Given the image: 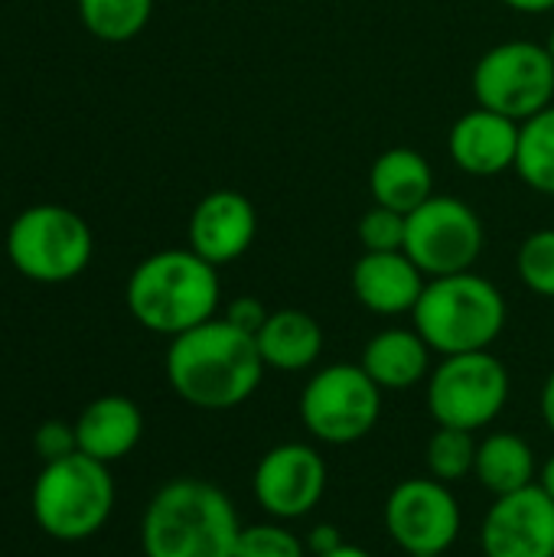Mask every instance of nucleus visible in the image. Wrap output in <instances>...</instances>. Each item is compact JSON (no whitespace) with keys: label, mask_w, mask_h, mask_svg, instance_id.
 <instances>
[{"label":"nucleus","mask_w":554,"mask_h":557,"mask_svg":"<svg viewBox=\"0 0 554 557\" xmlns=\"http://www.w3.org/2000/svg\"><path fill=\"white\" fill-rule=\"evenodd\" d=\"M264 359L251 333L212 317L170 339L167 382L199 411L242 408L264 379Z\"/></svg>","instance_id":"f257e3e1"},{"label":"nucleus","mask_w":554,"mask_h":557,"mask_svg":"<svg viewBox=\"0 0 554 557\" xmlns=\"http://www.w3.org/2000/svg\"><path fill=\"white\" fill-rule=\"evenodd\" d=\"M238 512L209 480H170L147 503L140 522L144 557H235Z\"/></svg>","instance_id":"f03ea898"},{"label":"nucleus","mask_w":554,"mask_h":557,"mask_svg":"<svg viewBox=\"0 0 554 557\" xmlns=\"http://www.w3.org/2000/svg\"><path fill=\"white\" fill-rule=\"evenodd\" d=\"M222 300L216 264L193 248H167L144 258L127 281L131 317L160 336H180L216 317Z\"/></svg>","instance_id":"7ed1b4c3"},{"label":"nucleus","mask_w":554,"mask_h":557,"mask_svg":"<svg viewBox=\"0 0 554 557\" xmlns=\"http://www.w3.org/2000/svg\"><path fill=\"white\" fill-rule=\"evenodd\" d=\"M415 330L441 356L490 349L506 330V297L473 271L431 277L411 310Z\"/></svg>","instance_id":"20e7f679"},{"label":"nucleus","mask_w":554,"mask_h":557,"mask_svg":"<svg viewBox=\"0 0 554 557\" xmlns=\"http://www.w3.org/2000/svg\"><path fill=\"white\" fill-rule=\"evenodd\" d=\"M33 519L56 542H85L111 519L114 480L108 463L75 450L42 463L33 483Z\"/></svg>","instance_id":"39448f33"},{"label":"nucleus","mask_w":554,"mask_h":557,"mask_svg":"<svg viewBox=\"0 0 554 557\" xmlns=\"http://www.w3.org/2000/svg\"><path fill=\"white\" fill-rule=\"evenodd\" d=\"M95 251L88 222L65 206H33L20 212L7 232L10 264L39 284L78 277Z\"/></svg>","instance_id":"423d86ee"},{"label":"nucleus","mask_w":554,"mask_h":557,"mask_svg":"<svg viewBox=\"0 0 554 557\" xmlns=\"http://www.w3.org/2000/svg\"><path fill=\"white\" fill-rule=\"evenodd\" d=\"M382 418V388L356 362H336L313 372L300 392L304 431L330 447L359 444Z\"/></svg>","instance_id":"0eeeda50"},{"label":"nucleus","mask_w":554,"mask_h":557,"mask_svg":"<svg viewBox=\"0 0 554 557\" xmlns=\"http://www.w3.org/2000/svg\"><path fill=\"white\" fill-rule=\"evenodd\" d=\"M509 392V369L490 349L444 356V362L428 375V411L438 428H460L473 434L503 414Z\"/></svg>","instance_id":"6e6552de"},{"label":"nucleus","mask_w":554,"mask_h":557,"mask_svg":"<svg viewBox=\"0 0 554 557\" xmlns=\"http://www.w3.org/2000/svg\"><path fill=\"white\" fill-rule=\"evenodd\" d=\"M477 104L513 121H529L554 104L552 52L529 39H509L487 49L473 69Z\"/></svg>","instance_id":"1a4fd4ad"},{"label":"nucleus","mask_w":554,"mask_h":557,"mask_svg":"<svg viewBox=\"0 0 554 557\" xmlns=\"http://www.w3.org/2000/svg\"><path fill=\"white\" fill-rule=\"evenodd\" d=\"M483 222L457 196H431L408 215L405 255L421 268L424 277H447L473 271L483 255Z\"/></svg>","instance_id":"9d476101"},{"label":"nucleus","mask_w":554,"mask_h":557,"mask_svg":"<svg viewBox=\"0 0 554 557\" xmlns=\"http://www.w3.org/2000/svg\"><path fill=\"white\" fill-rule=\"evenodd\" d=\"M389 539L408 557L447 555L464 529V512L447 483L434 476L402 480L382 509Z\"/></svg>","instance_id":"9b49d317"},{"label":"nucleus","mask_w":554,"mask_h":557,"mask_svg":"<svg viewBox=\"0 0 554 557\" xmlns=\"http://www.w3.org/2000/svg\"><path fill=\"white\" fill-rule=\"evenodd\" d=\"M330 483L327 460L313 444L287 441L271 447L255 473H251V493L255 503L278 522H297L310 516Z\"/></svg>","instance_id":"f8f14e48"},{"label":"nucleus","mask_w":554,"mask_h":557,"mask_svg":"<svg viewBox=\"0 0 554 557\" xmlns=\"http://www.w3.org/2000/svg\"><path fill=\"white\" fill-rule=\"evenodd\" d=\"M483 557H554V499L539 486L496 496L480 525Z\"/></svg>","instance_id":"ddd939ff"},{"label":"nucleus","mask_w":554,"mask_h":557,"mask_svg":"<svg viewBox=\"0 0 554 557\" xmlns=\"http://www.w3.org/2000/svg\"><path fill=\"white\" fill-rule=\"evenodd\" d=\"M258 235V212L248 196L235 189H216L199 199L189 215V248L222 268L238 261Z\"/></svg>","instance_id":"4468645a"},{"label":"nucleus","mask_w":554,"mask_h":557,"mask_svg":"<svg viewBox=\"0 0 554 557\" xmlns=\"http://www.w3.org/2000/svg\"><path fill=\"white\" fill-rule=\"evenodd\" d=\"M519 134L522 124L477 104L473 111L460 114L447 134L451 160L470 173V176H500L506 170H516L519 157Z\"/></svg>","instance_id":"2eb2a0df"},{"label":"nucleus","mask_w":554,"mask_h":557,"mask_svg":"<svg viewBox=\"0 0 554 557\" xmlns=\"http://www.w3.org/2000/svg\"><path fill=\"white\" fill-rule=\"evenodd\" d=\"M428 277L405 251H362L353 268L356 300L379 317L411 313L421 300Z\"/></svg>","instance_id":"dca6fc26"},{"label":"nucleus","mask_w":554,"mask_h":557,"mask_svg":"<svg viewBox=\"0 0 554 557\" xmlns=\"http://www.w3.org/2000/svg\"><path fill=\"white\" fill-rule=\"evenodd\" d=\"M144 437V414L140 408L124 395H104L85 405V411L75 421V444L82 454L114 463L124 460Z\"/></svg>","instance_id":"f3484780"},{"label":"nucleus","mask_w":554,"mask_h":557,"mask_svg":"<svg viewBox=\"0 0 554 557\" xmlns=\"http://www.w3.org/2000/svg\"><path fill=\"white\" fill-rule=\"evenodd\" d=\"M359 366L369 372V379L382 392H408L431 375V346L421 339L418 330H382L376 333L366 349Z\"/></svg>","instance_id":"a211bd4d"},{"label":"nucleus","mask_w":554,"mask_h":557,"mask_svg":"<svg viewBox=\"0 0 554 557\" xmlns=\"http://www.w3.org/2000/svg\"><path fill=\"white\" fill-rule=\"evenodd\" d=\"M369 189L376 206L411 215L418 206H424L434 196V173L418 150L392 147L376 157L369 170Z\"/></svg>","instance_id":"6ab92c4d"},{"label":"nucleus","mask_w":554,"mask_h":557,"mask_svg":"<svg viewBox=\"0 0 554 557\" xmlns=\"http://www.w3.org/2000/svg\"><path fill=\"white\" fill-rule=\"evenodd\" d=\"M258 352L274 372H307L323 352V326L307 310H274L255 336Z\"/></svg>","instance_id":"aec40b11"},{"label":"nucleus","mask_w":554,"mask_h":557,"mask_svg":"<svg viewBox=\"0 0 554 557\" xmlns=\"http://www.w3.org/2000/svg\"><path fill=\"white\" fill-rule=\"evenodd\" d=\"M477 483L496 496L519 493L532 483H539V463L535 450L526 437L513 431H493L477 444V467H473Z\"/></svg>","instance_id":"412c9836"},{"label":"nucleus","mask_w":554,"mask_h":557,"mask_svg":"<svg viewBox=\"0 0 554 557\" xmlns=\"http://www.w3.org/2000/svg\"><path fill=\"white\" fill-rule=\"evenodd\" d=\"M516 173L535 193L554 196V104L522 121Z\"/></svg>","instance_id":"4be33fe9"},{"label":"nucleus","mask_w":554,"mask_h":557,"mask_svg":"<svg viewBox=\"0 0 554 557\" xmlns=\"http://www.w3.org/2000/svg\"><path fill=\"white\" fill-rule=\"evenodd\" d=\"M153 13V0H78L85 29L104 42L134 39Z\"/></svg>","instance_id":"5701e85b"},{"label":"nucleus","mask_w":554,"mask_h":557,"mask_svg":"<svg viewBox=\"0 0 554 557\" xmlns=\"http://www.w3.org/2000/svg\"><path fill=\"white\" fill-rule=\"evenodd\" d=\"M477 444L470 431L460 428H438L428 441L424 460H428V473L441 483H460L473 473L477 467Z\"/></svg>","instance_id":"b1692460"},{"label":"nucleus","mask_w":554,"mask_h":557,"mask_svg":"<svg viewBox=\"0 0 554 557\" xmlns=\"http://www.w3.org/2000/svg\"><path fill=\"white\" fill-rule=\"evenodd\" d=\"M235 557H310V552L304 539H297L284 522L271 519V522L242 525Z\"/></svg>","instance_id":"393cba45"},{"label":"nucleus","mask_w":554,"mask_h":557,"mask_svg":"<svg viewBox=\"0 0 554 557\" xmlns=\"http://www.w3.org/2000/svg\"><path fill=\"white\" fill-rule=\"evenodd\" d=\"M516 271L532 294L554 300V228H539L519 245Z\"/></svg>","instance_id":"a878e982"},{"label":"nucleus","mask_w":554,"mask_h":557,"mask_svg":"<svg viewBox=\"0 0 554 557\" xmlns=\"http://www.w3.org/2000/svg\"><path fill=\"white\" fill-rule=\"evenodd\" d=\"M405 228H408V215L392 212L385 206H376L359 219L356 235H359L366 251H402L405 248Z\"/></svg>","instance_id":"bb28decb"},{"label":"nucleus","mask_w":554,"mask_h":557,"mask_svg":"<svg viewBox=\"0 0 554 557\" xmlns=\"http://www.w3.org/2000/svg\"><path fill=\"white\" fill-rule=\"evenodd\" d=\"M33 447L42 457V463L75 454L78 450V444H75V424H65V421H46V424H39L36 434H33Z\"/></svg>","instance_id":"cd10ccee"},{"label":"nucleus","mask_w":554,"mask_h":557,"mask_svg":"<svg viewBox=\"0 0 554 557\" xmlns=\"http://www.w3.org/2000/svg\"><path fill=\"white\" fill-rule=\"evenodd\" d=\"M271 317V310H264V304L258 297H235L229 307H225V320L251 336H258V330L264 326V320Z\"/></svg>","instance_id":"c85d7f7f"},{"label":"nucleus","mask_w":554,"mask_h":557,"mask_svg":"<svg viewBox=\"0 0 554 557\" xmlns=\"http://www.w3.org/2000/svg\"><path fill=\"white\" fill-rule=\"evenodd\" d=\"M307 552L310 557H320V555H330V552H336L340 545H343V535H340V529L336 525H330V522H323V525H313L310 532H307Z\"/></svg>","instance_id":"c756f323"},{"label":"nucleus","mask_w":554,"mask_h":557,"mask_svg":"<svg viewBox=\"0 0 554 557\" xmlns=\"http://www.w3.org/2000/svg\"><path fill=\"white\" fill-rule=\"evenodd\" d=\"M539 411H542V421H545V428L554 434V369L552 375L545 379V385H542V395H539Z\"/></svg>","instance_id":"7c9ffc66"},{"label":"nucleus","mask_w":554,"mask_h":557,"mask_svg":"<svg viewBox=\"0 0 554 557\" xmlns=\"http://www.w3.org/2000/svg\"><path fill=\"white\" fill-rule=\"evenodd\" d=\"M509 10H519V13H549L554 10V0H503Z\"/></svg>","instance_id":"2f4dec72"},{"label":"nucleus","mask_w":554,"mask_h":557,"mask_svg":"<svg viewBox=\"0 0 554 557\" xmlns=\"http://www.w3.org/2000/svg\"><path fill=\"white\" fill-rule=\"evenodd\" d=\"M539 486H542V490H545V493L554 499V454L549 457V463L539 470Z\"/></svg>","instance_id":"473e14b6"},{"label":"nucleus","mask_w":554,"mask_h":557,"mask_svg":"<svg viewBox=\"0 0 554 557\" xmlns=\"http://www.w3.org/2000/svg\"><path fill=\"white\" fill-rule=\"evenodd\" d=\"M320 557H372L366 548H359V545H349V542H343L336 552H330V555H320Z\"/></svg>","instance_id":"72a5a7b5"},{"label":"nucleus","mask_w":554,"mask_h":557,"mask_svg":"<svg viewBox=\"0 0 554 557\" xmlns=\"http://www.w3.org/2000/svg\"><path fill=\"white\" fill-rule=\"evenodd\" d=\"M545 49L552 52V59H554V26H552V33H549V42H545Z\"/></svg>","instance_id":"f704fd0d"}]
</instances>
